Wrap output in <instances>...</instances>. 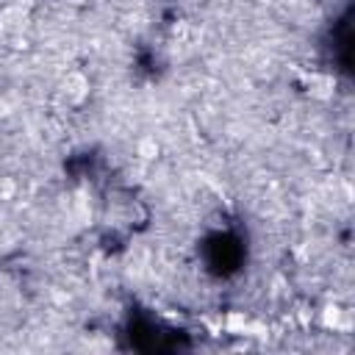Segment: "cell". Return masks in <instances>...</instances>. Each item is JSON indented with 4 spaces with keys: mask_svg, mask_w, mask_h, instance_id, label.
<instances>
[{
    "mask_svg": "<svg viewBox=\"0 0 355 355\" xmlns=\"http://www.w3.org/2000/svg\"><path fill=\"white\" fill-rule=\"evenodd\" d=\"M250 316L244 311H230L225 316V333H233V336H244V327H247Z\"/></svg>",
    "mask_w": 355,
    "mask_h": 355,
    "instance_id": "8992f818",
    "label": "cell"
},
{
    "mask_svg": "<svg viewBox=\"0 0 355 355\" xmlns=\"http://www.w3.org/2000/svg\"><path fill=\"white\" fill-rule=\"evenodd\" d=\"M319 324L324 327V330H333V333H338V330H349V311H344L341 305H324L322 311H319Z\"/></svg>",
    "mask_w": 355,
    "mask_h": 355,
    "instance_id": "3957f363",
    "label": "cell"
},
{
    "mask_svg": "<svg viewBox=\"0 0 355 355\" xmlns=\"http://www.w3.org/2000/svg\"><path fill=\"white\" fill-rule=\"evenodd\" d=\"M158 153H161V144L155 141V136H141V139L136 141V155H139V161H155Z\"/></svg>",
    "mask_w": 355,
    "mask_h": 355,
    "instance_id": "5b68a950",
    "label": "cell"
},
{
    "mask_svg": "<svg viewBox=\"0 0 355 355\" xmlns=\"http://www.w3.org/2000/svg\"><path fill=\"white\" fill-rule=\"evenodd\" d=\"M58 94L67 105H80L89 100V78L78 69H69L61 80H58Z\"/></svg>",
    "mask_w": 355,
    "mask_h": 355,
    "instance_id": "6da1fadb",
    "label": "cell"
},
{
    "mask_svg": "<svg viewBox=\"0 0 355 355\" xmlns=\"http://www.w3.org/2000/svg\"><path fill=\"white\" fill-rule=\"evenodd\" d=\"M14 194V180H3L0 183V200H8Z\"/></svg>",
    "mask_w": 355,
    "mask_h": 355,
    "instance_id": "52a82bcc",
    "label": "cell"
},
{
    "mask_svg": "<svg viewBox=\"0 0 355 355\" xmlns=\"http://www.w3.org/2000/svg\"><path fill=\"white\" fill-rule=\"evenodd\" d=\"M28 31V8L19 6H3L0 8V39L17 42Z\"/></svg>",
    "mask_w": 355,
    "mask_h": 355,
    "instance_id": "7a4b0ae2",
    "label": "cell"
},
{
    "mask_svg": "<svg viewBox=\"0 0 355 355\" xmlns=\"http://www.w3.org/2000/svg\"><path fill=\"white\" fill-rule=\"evenodd\" d=\"M305 92H308L313 100H330L333 92H336V83H333V78L324 75V72H311V75L305 78Z\"/></svg>",
    "mask_w": 355,
    "mask_h": 355,
    "instance_id": "277c9868",
    "label": "cell"
},
{
    "mask_svg": "<svg viewBox=\"0 0 355 355\" xmlns=\"http://www.w3.org/2000/svg\"><path fill=\"white\" fill-rule=\"evenodd\" d=\"M6 6H19V8H31L33 0H6Z\"/></svg>",
    "mask_w": 355,
    "mask_h": 355,
    "instance_id": "ba28073f",
    "label": "cell"
}]
</instances>
